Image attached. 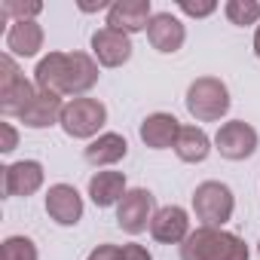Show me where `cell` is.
Segmentation results:
<instances>
[{"mask_svg":"<svg viewBox=\"0 0 260 260\" xmlns=\"http://www.w3.org/2000/svg\"><path fill=\"white\" fill-rule=\"evenodd\" d=\"M211 153V138L205 135V128L199 125H181V132H178V141H175V156L181 162H205Z\"/></svg>","mask_w":260,"mask_h":260,"instance_id":"obj_20","label":"cell"},{"mask_svg":"<svg viewBox=\"0 0 260 260\" xmlns=\"http://www.w3.org/2000/svg\"><path fill=\"white\" fill-rule=\"evenodd\" d=\"M113 4H107V0H98V4H80L83 13H98V10H110Z\"/></svg>","mask_w":260,"mask_h":260,"instance_id":"obj_29","label":"cell"},{"mask_svg":"<svg viewBox=\"0 0 260 260\" xmlns=\"http://www.w3.org/2000/svg\"><path fill=\"white\" fill-rule=\"evenodd\" d=\"M178 132H181L178 116L162 113V110L144 116V122H141V128H138V135H141L144 147H150V150H169V147H175Z\"/></svg>","mask_w":260,"mask_h":260,"instance_id":"obj_15","label":"cell"},{"mask_svg":"<svg viewBox=\"0 0 260 260\" xmlns=\"http://www.w3.org/2000/svg\"><path fill=\"white\" fill-rule=\"evenodd\" d=\"M107 122V107L98 98H71L61 110V128L68 138H80V141H95L98 132Z\"/></svg>","mask_w":260,"mask_h":260,"instance_id":"obj_4","label":"cell"},{"mask_svg":"<svg viewBox=\"0 0 260 260\" xmlns=\"http://www.w3.org/2000/svg\"><path fill=\"white\" fill-rule=\"evenodd\" d=\"M150 19H153L150 0H116L107 10V28H116L128 37L138 34V31H147Z\"/></svg>","mask_w":260,"mask_h":260,"instance_id":"obj_12","label":"cell"},{"mask_svg":"<svg viewBox=\"0 0 260 260\" xmlns=\"http://www.w3.org/2000/svg\"><path fill=\"white\" fill-rule=\"evenodd\" d=\"M251 251L242 236L214 226H196L181 242V260H248Z\"/></svg>","mask_w":260,"mask_h":260,"instance_id":"obj_1","label":"cell"},{"mask_svg":"<svg viewBox=\"0 0 260 260\" xmlns=\"http://www.w3.org/2000/svg\"><path fill=\"white\" fill-rule=\"evenodd\" d=\"M92 58L101 68H122L132 58V37L116 28H98L92 34Z\"/></svg>","mask_w":260,"mask_h":260,"instance_id":"obj_9","label":"cell"},{"mask_svg":"<svg viewBox=\"0 0 260 260\" xmlns=\"http://www.w3.org/2000/svg\"><path fill=\"white\" fill-rule=\"evenodd\" d=\"M128 153V141L119 135V132H101L95 141H89V147L83 150L86 162L95 166V169H107V166H116L119 159H125Z\"/></svg>","mask_w":260,"mask_h":260,"instance_id":"obj_17","label":"cell"},{"mask_svg":"<svg viewBox=\"0 0 260 260\" xmlns=\"http://www.w3.org/2000/svg\"><path fill=\"white\" fill-rule=\"evenodd\" d=\"M236 211V196L223 181H202L193 190V214L199 226H214L223 230V223Z\"/></svg>","mask_w":260,"mask_h":260,"instance_id":"obj_3","label":"cell"},{"mask_svg":"<svg viewBox=\"0 0 260 260\" xmlns=\"http://www.w3.org/2000/svg\"><path fill=\"white\" fill-rule=\"evenodd\" d=\"M122 260H153V254L138 242H125L122 245Z\"/></svg>","mask_w":260,"mask_h":260,"instance_id":"obj_27","label":"cell"},{"mask_svg":"<svg viewBox=\"0 0 260 260\" xmlns=\"http://www.w3.org/2000/svg\"><path fill=\"white\" fill-rule=\"evenodd\" d=\"M254 55L260 58V25L254 28Z\"/></svg>","mask_w":260,"mask_h":260,"instance_id":"obj_30","label":"cell"},{"mask_svg":"<svg viewBox=\"0 0 260 260\" xmlns=\"http://www.w3.org/2000/svg\"><path fill=\"white\" fill-rule=\"evenodd\" d=\"M125 193H128V187H125V175L122 172H95L89 178V199L98 208L119 205Z\"/></svg>","mask_w":260,"mask_h":260,"instance_id":"obj_19","label":"cell"},{"mask_svg":"<svg viewBox=\"0 0 260 260\" xmlns=\"http://www.w3.org/2000/svg\"><path fill=\"white\" fill-rule=\"evenodd\" d=\"M7 49L10 55H19V58H34L40 49H43V28L40 22H13L7 28Z\"/></svg>","mask_w":260,"mask_h":260,"instance_id":"obj_18","label":"cell"},{"mask_svg":"<svg viewBox=\"0 0 260 260\" xmlns=\"http://www.w3.org/2000/svg\"><path fill=\"white\" fill-rule=\"evenodd\" d=\"M214 150L223 159H233V162L251 159L257 153V132H254V125H248L245 119L220 122L217 135H214Z\"/></svg>","mask_w":260,"mask_h":260,"instance_id":"obj_7","label":"cell"},{"mask_svg":"<svg viewBox=\"0 0 260 260\" xmlns=\"http://www.w3.org/2000/svg\"><path fill=\"white\" fill-rule=\"evenodd\" d=\"M61 61H64V52H49V55H43L37 61V68H34V86L40 92L61 95L58 92L61 89Z\"/></svg>","mask_w":260,"mask_h":260,"instance_id":"obj_21","label":"cell"},{"mask_svg":"<svg viewBox=\"0 0 260 260\" xmlns=\"http://www.w3.org/2000/svg\"><path fill=\"white\" fill-rule=\"evenodd\" d=\"M0 260H40L34 239L28 236H10L0 245Z\"/></svg>","mask_w":260,"mask_h":260,"instance_id":"obj_24","label":"cell"},{"mask_svg":"<svg viewBox=\"0 0 260 260\" xmlns=\"http://www.w3.org/2000/svg\"><path fill=\"white\" fill-rule=\"evenodd\" d=\"M46 181V172L37 159H19V162H10L4 166V193L7 196H34Z\"/></svg>","mask_w":260,"mask_h":260,"instance_id":"obj_11","label":"cell"},{"mask_svg":"<svg viewBox=\"0 0 260 260\" xmlns=\"http://www.w3.org/2000/svg\"><path fill=\"white\" fill-rule=\"evenodd\" d=\"M257 257H260V242H257Z\"/></svg>","mask_w":260,"mask_h":260,"instance_id":"obj_31","label":"cell"},{"mask_svg":"<svg viewBox=\"0 0 260 260\" xmlns=\"http://www.w3.org/2000/svg\"><path fill=\"white\" fill-rule=\"evenodd\" d=\"M46 214L58 226H77L83 220V196L74 184H52L46 190Z\"/></svg>","mask_w":260,"mask_h":260,"instance_id":"obj_10","label":"cell"},{"mask_svg":"<svg viewBox=\"0 0 260 260\" xmlns=\"http://www.w3.org/2000/svg\"><path fill=\"white\" fill-rule=\"evenodd\" d=\"M61 110H64L61 95H55V92H40V89H37L34 101L25 107V113H22L19 119H22L28 128H49V125L61 122Z\"/></svg>","mask_w":260,"mask_h":260,"instance_id":"obj_16","label":"cell"},{"mask_svg":"<svg viewBox=\"0 0 260 260\" xmlns=\"http://www.w3.org/2000/svg\"><path fill=\"white\" fill-rule=\"evenodd\" d=\"M86 260H122V248L119 245H110V242H104V245H98Z\"/></svg>","mask_w":260,"mask_h":260,"instance_id":"obj_26","label":"cell"},{"mask_svg":"<svg viewBox=\"0 0 260 260\" xmlns=\"http://www.w3.org/2000/svg\"><path fill=\"white\" fill-rule=\"evenodd\" d=\"M0 132H4V144H0V150H4V153H13L16 144H19V132H16L10 122H0Z\"/></svg>","mask_w":260,"mask_h":260,"instance_id":"obj_28","label":"cell"},{"mask_svg":"<svg viewBox=\"0 0 260 260\" xmlns=\"http://www.w3.org/2000/svg\"><path fill=\"white\" fill-rule=\"evenodd\" d=\"M156 214V196L147 187H135L122 196V202L116 205V223L122 233L128 236H141L144 230H150V220Z\"/></svg>","mask_w":260,"mask_h":260,"instance_id":"obj_6","label":"cell"},{"mask_svg":"<svg viewBox=\"0 0 260 260\" xmlns=\"http://www.w3.org/2000/svg\"><path fill=\"white\" fill-rule=\"evenodd\" d=\"M37 86L31 80H25V74L19 71V64L13 61V55H0V113L4 116H22L25 107L34 101Z\"/></svg>","mask_w":260,"mask_h":260,"instance_id":"obj_5","label":"cell"},{"mask_svg":"<svg viewBox=\"0 0 260 260\" xmlns=\"http://www.w3.org/2000/svg\"><path fill=\"white\" fill-rule=\"evenodd\" d=\"M190 214L181 205H162L156 208L153 220H150V236L162 245H181L190 236Z\"/></svg>","mask_w":260,"mask_h":260,"instance_id":"obj_14","label":"cell"},{"mask_svg":"<svg viewBox=\"0 0 260 260\" xmlns=\"http://www.w3.org/2000/svg\"><path fill=\"white\" fill-rule=\"evenodd\" d=\"M43 4H37V0H28V4H22V0H0V22H34L40 16Z\"/></svg>","mask_w":260,"mask_h":260,"instance_id":"obj_23","label":"cell"},{"mask_svg":"<svg viewBox=\"0 0 260 260\" xmlns=\"http://www.w3.org/2000/svg\"><path fill=\"white\" fill-rule=\"evenodd\" d=\"M98 61L89 52H64L61 61V95L71 98H86V92L98 83Z\"/></svg>","mask_w":260,"mask_h":260,"instance_id":"obj_8","label":"cell"},{"mask_svg":"<svg viewBox=\"0 0 260 260\" xmlns=\"http://www.w3.org/2000/svg\"><path fill=\"white\" fill-rule=\"evenodd\" d=\"M223 16L230 19V25L248 28V25L260 22V4H257V0H226Z\"/></svg>","mask_w":260,"mask_h":260,"instance_id":"obj_22","label":"cell"},{"mask_svg":"<svg viewBox=\"0 0 260 260\" xmlns=\"http://www.w3.org/2000/svg\"><path fill=\"white\" fill-rule=\"evenodd\" d=\"M190 116L196 122H217L230 113V89L223 80L217 77H196L187 86V98H184Z\"/></svg>","mask_w":260,"mask_h":260,"instance_id":"obj_2","label":"cell"},{"mask_svg":"<svg viewBox=\"0 0 260 260\" xmlns=\"http://www.w3.org/2000/svg\"><path fill=\"white\" fill-rule=\"evenodd\" d=\"M147 40H150V46H153L156 52L175 55V52L184 46V40H187V28H184V22H181L178 16H172V13H153V19H150V25H147Z\"/></svg>","mask_w":260,"mask_h":260,"instance_id":"obj_13","label":"cell"},{"mask_svg":"<svg viewBox=\"0 0 260 260\" xmlns=\"http://www.w3.org/2000/svg\"><path fill=\"white\" fill-rule=\"evenodd\" d=\"M178 10L190 19H205L217 10V4H211V0H205V4H193V0H178Z\"/></svg>","mask_w":260,"mask_h":260,"instance_id":"obj_25","label":"cell"}]
</instances>
